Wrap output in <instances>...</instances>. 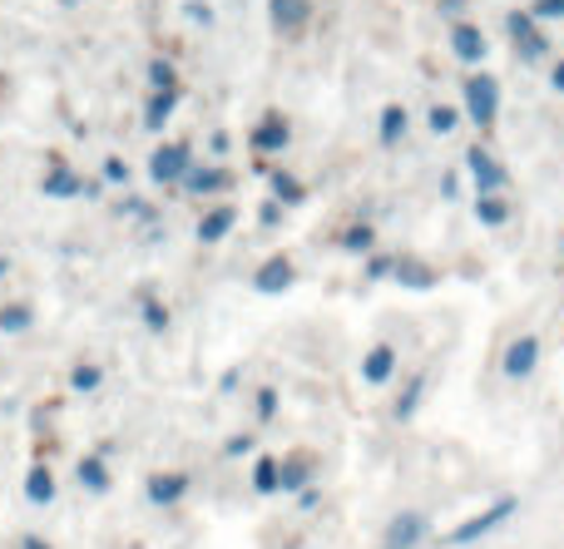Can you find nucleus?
<instances>
[{"mask_svg": "<svg viewBox=\"0 0 564 549\" xmlns=\"http://www.w3.org/2000/svg\"><path fill=\"white\" fill-rule=\"evenodd\" d=\"M460 114L480 129V134H496L500 124V79L490 69H470L466 85H460Z\"/></svg>", "mask_w": 564, "mask_h": 549, "instance_id": "1", "label": "nucleus"}, {"mask_svg": "<svg viewBox=\"0 0 564 549\" xmlns=\"http://www.w3.org/2000/svg\"><path fill=\"white\" fill-rule=\"evenodd\" d=\"M516 510H520L516 495H500V501H490L486 510H476V515H466L460 525H451V530L441 535V549H466V545L486 540V535H496L506 520H516Z\"/></svg>", "mask_w": 564, "mask_h": 549, "instance_id": "2", "label": "nucleus"}, {"mask_svg": "<svg viewBox=\"0 0 564 549\" xmlns=\"http://www.w3.org/2000/svg\"><path fill=\"white\" fill-rule=\"evenodd\" d=\"M506 40L516 45L520 65H550V59H555V45H550L545 25H540L530 10H510L506 15Z\"/></svg>", "mask_w": 564, "mask_h": 549, "instance_id": "3", "label": "nucleus"}, {"mask_svg": "<svg viewBox=\"0 0 564 549\" xmlns=\"http://www.w3.org/2000/svg\"><path fill=\"white\" fill-rule=\"evenodd\" d=\"M188 168H194V144H188V139H169V144H154V154H149V184L178 188Z\"/></svg>", "mask_w": 564, "mask_h": 549, "instance_id": "4", "label": "nucleus"}, {"mask_svg": "<svg viewBox=\"0 0 564 549\" xmlns=\"http://www.w3.org/2000/svg\"><path fill=\"white\" fill-rule=\"evenodd\" d=\"M288 144H292V119L282 114V109H268V114H258V124L248 129V149H253L258 158L288 154Z\"/></svg>", "mask_w": 564, "mask_h": 549, "instance_id": "5", "label": "nucleus"}, {"mask_svg": "<svg viewBox=\"0 0 564 549\" xmlns=\"http://www.w3.org/2000/svg\"><path fill=\"white\" fill-rule=\"evenodd\" d=\"M466 174H470V184H476V194H506L510 188V168L500 164L496 154H490V144H470L466 149Z\"/></svg>", "mask_w": 564, "mask_h": 549, "instance_id": "6", "label": "nucleus"}, {"mask_svg": "<svg viewBox=\"0 0 564 549\" xmlns=\"http://www.w3.org/2000/svg\"><path fill=\"white\" fill-rule=\"evenodd\" d=\"M540 356H545L540 337L535 332H520L516 342L506 347V356H500V372H506V382H530V376L540 372Z\"/></svg>", "mask_w": 564, "mask_h": 549, "instance_id": "7", "label": "nucleus"}, {"mask_svg": "<svg viewBox=\"0 0 564 549\" xmlns=\"http://www.w3.org/2000/svg\"><path fill=\"white\" fill-rule=\"evenodd\" d=\"M446 45H451V55L460 59V65H486V55H490V40H486V30L476 25V20H451V30H446Z\"/></svg>", "mask_w": 564, "mask_h": 549, "instance_id": "8", "label": "nucleus"}, {"mask_svg": "<svg viewBox=\"0 0 564 549\" xmlns=\"http://www.w3.org/2000/svg\"><path fill=\"white\" fill-rule=\"evenodd\" d=\"M431 540V515L426 510H401L391 515L387 535H381V549H421Z\"/></svg>", "mask_w": 564, "mask_h": 549, "instance_id": "9", "label": "nucleus"}, {"mask_svg": "<svg viewBox=\"0 0 564 549\" xmlns=\"http://www.w3.org/2000/svg\"><path fill=\"white\" fill-rule=\"evenodd\" d=\"M234 184H238L234 168H224V164H194L178 188H184L188 198H218V194H228Z\"/></svg>", "mask_w": 564, "mask_h": 549, "instance_id": "10", "label": "nucleus"}, {"mask_svg": "<svg viewBox=\"0 0 564 549\" xmlns=\"http://www.w3.org/2000/svg\"><path fill=\"white\" fill-rule=\"evenodd\" d=\"M292 283H297V263H292L288 253H273V257H263V263L253 267V293H263V297L288 293Z\"/></svg>", "mask_w": 564, "mask_h": 549, "instance_id": "11", "label": "nucleus"}, {"mask_svg": "<svg viewBox=\"0 0 564 549\" xmlns=\"http://www.w3.org/2000/svg\"><path fill=\"white\" fill-rule=\"evenodd\" d=\"M194 491V475L188 471H154L144 481V495H149V505H159V510H174L184 495Z\"/></svg>", "mask_w": 564, "mask_h": 549, "instance_id": "12", "label": "nucleus"}, {"mask_svg": "<svg viewBox=\"0 0 564 549\" xmlns=\"http://www.w3.org/2000/svg\"><path fill=\"white\" fill-rule=\"evenodd\" d=\"M40 194L45 198H85V174H75L59 154H50L45 174H40Z\"/></svg>", "mask_w": 564, "mask_h": 549, "instance_id": "13", "label": "nucleus"}, {"mask_svg": "<svg viewBox=\"0 0 564 549\" xmlns=\"http://www.w3.org/2000/svg\"><path fill=\"white\" fill-rule=\"evenodd\" d=\"M312 481H317V455H307V451H288V455H278V491H282V495L307 491Z\"/></svg>", "mask_w": 564, "mask_h": 549, "instance_id": "14", "label": "nucleus"}, {"mask_svg": "<svg viewBox=\"0 0 564 549\" xmlns=\"http://www.w3.org/2000/svg\"><path fill=\"white\" fill-rule=\"evenodd\" d=\"M312 15H317L312 0H268V20H273V30L288 40H297L302 30L312 25Z\"/></svg>", "mask_w": 564, "mask_h": 549, "instance_id": "15", "label": "nucleus"}, {"mask_svg": "<svg viewBox=\"0 0 564 549\" xmlns=\"http://www.w3.org/2000/svg\"><path fill=\"white\" fill-rule=\"evenodd\" d=\"M391 283L406 287V293H431L441 283V273L416 253H397V267H391Z\"/></svg>", "mask_w": 564, "mask_h": 549, "instance_id": "16", "label": "nucleus"}, {"mask_svg": "<svg viewBox=\"0 0 564 549\" xmlns=\"http://www.w3.org/2000/svg\"><path fill=\"white\" fill-rule=\"evenodd\" d=\"M397 372H401V352H397V347H391V342L367 347V356H361V382H367V386H387Z\"/></svg>", "mask_w": 564, "mask_h": 549, "instance_id": "17", "label": "nucleus"}, {"mask_svg": "<svg viewBox=\"0 0 564 549\" xmlns=\"http://www.w3.org/2000/svg\"><path fill=\"white\" fill-rule=\"evenodd\" d=\"M75 481H79V491H89V495H109V491H115V471H109V455H99V451L79 455V461H75Z\"/></svg>", "mask_w": 564, "mask_h": 549, "instance_id": "18", "label": "nucleus"}, {"mask_svg": "<svg viewBox=\"0 0 564 549\" xmlns=\"http://www.w3.org/2000/svg\"><path fill=\"white\" fill-rule=\"evenodd\" d=\"M234 228H238V208H234V204H214V208H204V218H198L194 238H198L204 248H214V243H224Z\"/></svg>", "mask_w": 564, "mask_h": 549, "instance_id": "19", "label": "nucleus"}, {"mask_svg": "<svg viewBox=\"0 0 564 549\" xmlns=\"http://www.w3.org/2000/svg\"><path fill=\"white\" fill-rule=\"evenodd\" d=\"M178 99H184V89H149V99H144V129L149 134H164L169 119H174V109H178Z\"/></svg>", "mask_w": 564, "mask_h": 549, "instance_id": "20", "label": "nucleus"}, {"mask_svg": "<svg viewBox=\"0 0 564 549\" xmlns=\"http://www.w3.org/2000/svg\"><path fill=\"white\" fill-rule=\"evenodd\" d=\"M406 129H411L406 105H381V119H377V144L381 149H401L406 144Z\"/></svg>", "mask_w": 564, "mask_h": 549, "instance_id": "21", "label": "nucleus"}, {"mask_svg": "<svg viewBox=\"0 0 564 549\" xmlns=\"http://www.w3.org/2000/svg\"><path fill=\"white\" fill-rule=\"evenodd\" d=\"M426 386H431L426 372H411L406 386L397 392V402H391V416H397V421H411V416L421 411V402H426Z\"/></svg>", "mask_w": 564, "mask_h": 549, "instance_id": "22", "label": "nucleus"}, {"mask_svg": "<svg viewBox=\"0 0 564 549\" xmlns=\"http://www.w3.org/2000/svg\"><path fill=\"white\" fill-rule=\"evenodd\" d=\"M337 248L341 253H351V257H367V253H377V223H367V218H357V223H347L337 233Z\"/></svg>", "mask_w": 564, "mask_h": 549, "instance_id": "23", "label": "nucleus"}, {"mask_svg": "<svg viewBox=\"0 0 564 549\" xmlns=\"http://www.w3.org/2000/svg\"><path fill=\"white\" fill-rule=\"evenodd\" d=\"M268 188H273L268 198H278L282 208H302V204H307V184H302L297 174H288V168H273V174H268Z\"/></svg>", "mask_w": 564, "mask_h": 549, "instance_id": "24", "label": "nucleus"}, {"mask_svg": "<svg viewBox=\"0 0 564 549\" xmlns=\"http://www.w3.org/2000/svg\"><path fill=\"white\" fill-rule=\"evenodd\" d=\"M516 218V204L506 194H476V223L480 228H506Z\"/></svg>", "mask_w": 564, "mask_h": 549, "instance_id": "25", "label": "nucleus"}, {"mask_svg": "<svg viewBox=\"0 0 564 549\" xmlns=\"http://www.w3.org/2000/svg\"><path fill=\"white\" fill-rule=\"evenodd\" d=\"M25 501L30 505H50V501H55V471H50L45 461H35L25 471Z\"/></svg>", "mask_w": 564, "mask_h": 549, "instance_id": "26", "label": "nucleus"}, {"mask_svg": "<svg viewBox=\"0 0 564 549\" xmlns=\"http://www.w3.org/2000/svg\"><path fill=\"white\" fill-rule=\"evenodd\" d=\"M35 327V307L30 303H6L0 307V332L6 337H20V332H30Z\"/></svg>", "mask_w": 564, "mask_h": 549, "instance_id": "27", "label": "nucleus"}, {"mask_svg": "<svg viewBox=\"0 0 564 549\" xmlns=\"http://www.w3.org/2000/svg\"><path fill=\"white\" fill-rule=\"evenodd\" d=\"M139 317H144V327H149V332H169V322H174V317H169V307L164 303H159V297L154 293H139Z\"/></svg>", "mask_w": 564, "mask_h": 549, "instance_id": "28", "label": "nucleus"}, {"mask_svg": "<svg viewBox=\"0 0 564 549\" xmlns=\"http://www.w3.org/2000/svg\"><path fill=\"white\" fill-rule=\"evenodd\" d=\"M99 386H105V366H95V362L69 366V392L89 396V392H99Z\"/></svg>", "mask_w": 564, "mask_h": 549, "instance_id": "29", "label": "nucleus"}, {"mask_svg": "<svg viewBox=\"0 0 564 549\" xmlns=\"http://www.w3.org/2000/svg\"><path fill=\"white\" fill-rule=\"evenodd\" d=\"M253 495H278V455H258L253 461Z\"/></svg>", "mask_w": 564, "mask_h": 549, "instance_id": "30", "label": "nucleus"}, {"mask_svg": "<svg viewBox=\"0 0 564 549\" xmlns=\"http://www.w3.org/2000/svg\"><path fill=\"white\" fill-rule=\"evenodd\" d=\"M460 119H466V114H460L456 105H431V109H426V124H431V134H456V129H460Z\"/></svg>", "mask_w": 564, "mask_h": 549, "instance_id": "31", "label": "nucleus"}, {"mask_svg": "<svg viewBox=\"0 0 564 549\" xmlns=\"http://www.w3.org/2000/svg\"><path fill=\"white\" fill-rule=\"evenodd\" d=\"M149 89H184V85H178V65H174V59H164V55L149 59Z\"/></svg>", "mask_w": 564, "mask_h": 549, "instance_id": "32", "label": "nucleus"}, {"mask_svg": "<svg viewBox=\"0 0 564 549\" xmlns=\"http://www.w3.org/2000/svg\"><path fill=\"white\" fill-rule=\"evenodd\" d=\"M391 267H397V253H367L361 257V277H367V283H387Z\"/></svg>", "mask_w": 564, "mask_h": 549, "instance_id": "33", "label": "nucleus"}, {"mask_svg": "<svg viewBox=\"0 0 564 549\" xmlns=\"http://www.w3.org/2000/svg\"><path fill=\"white\" fill-rule=\"evenodd\" d=\"M278 406H282L278 386H258V396H253V416H258V421L273 426V421H278Z\"/></svg>", "mask_w": 564, "mask_h": 549, "instance_id": "34", "label": "nucleus"}, {"mask_svg": "<svg viewBox=\"0 0 564 549\" xmlns=\"http://www.w3.org/2000/svg\"><path fill=\"white\" fill-rule=\"evenodd\" d=\"M253 451H258V436H248V431H238L224 441V461H243V455H253Z\"/></svg>", "mask_w": 564, "mask_h": 549, "instance_id": "35", "label": "nucleus"}, {"mask_svg": "<svg viewBox=\"0 0 564 549\" xmlns=\"http://www.w3.org/2000/svg\"><path fill=\"white\" fill-rule=\"evenodd\" d=\"M184 20H188V25H198V30H208V25H214V6H208V0H184Z\"/></svg>", "mask_w": 564, "mask_h": 549, "instance_id": "36", "label": "nucleus"}, {"mask_svg": "<svg viewBox=\"0 0 564 549\" xmlns=\"http://www.w3.org/2000/svg\"><path fill=\"white\" fill-rule=\"evenodd\" d=\"M99 178H105V184H115V188H129V164L119 154H109L105 168H99Z\"/></svg>", "mask_w": 564, "mask_h": 549, "instance_id": "37", "label": "nucleus"}, {"mask_svg": "<svg viewBox=\"0 0 564 549\" xmlns=\"http://www.w3.org/2000/svg\"><path fill=\"white\" fill-rule=\"evenodd\" d=\"M530 15L540 25H555V20H564V0H530Z\"/></svg>", "mask_w": 564, "mask_h": 549, "instance_id": "38", "label": "nucleus"}, {"mask_svg": "<svg viewBox=\"0 0 564 549\" xmlns=\"http://www.w3.org/2000/svg\"><path fill=\"white\" fill-rule=\"evenodd\" d=\"M119 213H124V218H139V223H149V218H154V204H144V198L124 194V198H119Z\"/></svg>", "mask_w": 564, "mask_h": 549, "instance_id": "39", "label": "nucleus"}, {"mask_svg": "<svg viewBox=\"0 0 564 549\" xmlns=\"http://www.w3.org/2000/svg\"><path fill=\"white\" fill-rule=\"evenodd\" d=\"M282 213H288V208H282L278 198H263V204H258V223L263 228H282Z\"/></svg>", "mask_w": 564, "mask_h": 549, "instance_id": "40", "label": "nucleus"}, {"mask_svg": "<svg viewBox=\"0 0 564 549\" xmlns=\"http://www.w3.org/2000/svg\"><path fill=\"white\" fill-rule=\"evenodd\" d=\"M436 10H441V20H466V10H470V0H436Z\"/></svg>", "mask_w": 564, "mask_h": 549, "instance_id": "41", "label": "nucleus"}, {"mask_svg": "<svg viewBox=\"0 0 564 549\" xmlns=\"http://www.w3.org/2000/svg\"><path fill=\"white\" fill-rule=\"evenodd\" d=\"M545 75H550V89H555V95H564V55L550 59V69H545Z\"/></svg>", "mask_w": 564, "mask_h": 549, "instance_id": "42", "label": "nucleus"}, {"mask_svg": "<svg viewBox=\"0 0 564 549\" xmlns=\"http://www.w3.org/2000/svg\"><path fill=\"white\" fill-rule=\"evenodd\" d=\"M297 505H302V510H317V505H322V485L312 481L307 491H297Z\"/></svg>", "mask_w": 564, "mask_h": 549, "instance_id": "43", "label": "nucleus"}, {"mask_svg": "<svg viewBox=\"0 0 564 549\" xmlns=\"http://www.w3.org/2000/svg\"><path fill=\"white\" fill-rule=\"evenodd\" d=\"M228 149H234V139H228L224 129H218V134H208V154H214V158H224Z\"/></svg>", "mask_w": 564, "mask_h": 549, "instance_id": "44", "label": "nucleus"}, {"mask_svg": "<svg viewBox=\"0 0 564 549\" xmlns=\"http://www.w3.org/2000/svg\"><path fill=\"white\" fill-rule=\"evenodd\" d=\"M20 549H55L45 535H20Z\"/></svg>", "mask_w": 564, "mask_h": 549, "instance_id": "45", "label": "nucleus"}, {"mask_svg": "<svg viewBox=\"0 0 564 549\" xmlns=\"http://www.w3.org/2000/svg\"><path fill=\"white\" fill-rule=\"evenodd\" d=\"M456 194H460V178L446 174V178H441V198H456Z\"/></svg>", "mask_w": 564, "mask_h": 549, "instance_id": "46", "label": "nucleus"}, {"mask_svg": "<svg viewBox=\"0 0 564 549\" xmlns=\"http://www.w3.org/2000/svg\"><path fill=\"white\" fill-rule=\"evenodd\" d=\"M234 386H238V366H228L224 382H218V392H234Z\"/></svg>", "mask_w": 564, "mask_h": 549, "instance_id": "47", "label": "nucleus"}, {"mask_svg": "<svg viewBox=\"0 0 564 549\" xmlns=\"http://www.w3.org/2000/svg\"><path fill=\"white\" fill-rule=\"evenodd\" d=\"M10 273V257H0V277H6Z\"/></svg>", "mask_w": 564, "mask_h": 549, "instance_id": "48", "label": "nucleus"}, {"mask_svg": "<svg viewBox=\"0 0 564 549\" xmlns=\"http://www.w3.org/2000/svg\"><path fill=\"white\" fill-rule=\"evenodd\" d=\"M560 257H564V238H560Z\"/></svg>", "mask_w": 564, "mask_h": 549, "instance_id": "49", "label": "nucleus"}]
</instances>
